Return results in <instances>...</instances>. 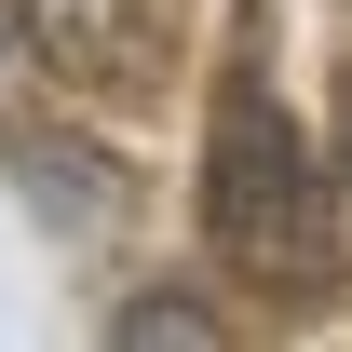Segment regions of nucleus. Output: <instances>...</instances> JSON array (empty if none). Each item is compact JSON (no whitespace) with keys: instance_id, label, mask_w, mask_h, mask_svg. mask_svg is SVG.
<instances>
[{"instance_id":"nucleus-1","label":"nucleus","mask_w":352,"mask_h":352,"mask_svg":"<svg viewBox=\"0 0 352 352\" xmlns=\"http://www.w3.org/2000/svg\"><path fill=\"white\" fill-rule=\"evenodd\" d=\"M204 258L230 285H258L271 311H311L325 298V163L311 135L285 122V95L258 68L217 82V122H204Z\"/></svg>"},{"instance_id":"nucleus-4","label":"nucleus","mask_w":352,"mask_h":352,"mask_svg":"<svg viewBox=\"0 0 352 352\" xmlns=\"http://www.w3.org/2000/svg\"><path fill=\"white\" fill-rule=\"evenodd\" d=\"M339 176H352V109H339Z\"/></svg>"},{"instance_id":"nucleus-3","label":"nucleus","mask_w":352,"mask_h":352,"mask_svg":"<svg viewBox=\"0 0 352 352\" xmlns=\"http://www.w3.org/2000/svg\"><path fill=\"white\" fill-rule=\"evenodd\" d=\"M109 339H230V311L217 298H190V285H149V298H122V325H109Z\"/></svg>"},{"instance_id":"nucleus-2","label":"nucleus","mask_w":352,"mask_h":352,"mask_svg":"<svg viewBox=\"0 0 352 352\" xmlns=\"http://www.w3.org/2000/svg\"><path fill=\"white\" fill-rule=\"evenodd\" d=\"M14 41L68 95H163L176 0H14Z\"/></svg>"}]
</instances>
